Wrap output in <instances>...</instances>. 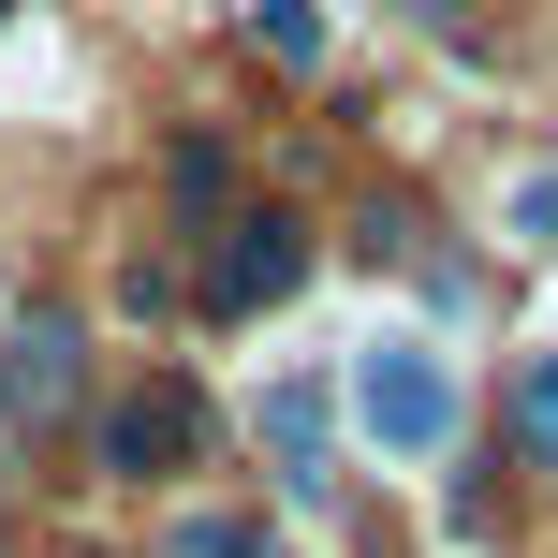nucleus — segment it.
<instances>
[{
    "mask_svg": "<svg viewBox=\"0 0 558 558\" xmlns=\"http://www.w3.org/2000/svg\"><path fill=\"white\" fill-rule=\"evenodd\" d=\"M353 426L383 456H441L456 441V367L426 353V338H367L353 353Z\"/></svg>",
    "mask_w": 558,
    "mask_h": 558,
    "instance_id": "obj_1",
    "label": "nucleus"
},
{
    "mask_svg": "<svg viewBox=\"0 0 558 558\" xmlns=\"http://www.w3.org/2000/svg\"><path fill=\"white\" fill-rule=\"evenodd\" d=\"M192 456H206V397L192 383H177V367H162V383H133V397H118V412H104V471H192Z\"/></svg>",
    "mask_w": 558,
    "mask_h": 558,
    "instance_id": "obj_2",
    "label": "nucleus"
},
{
    "mask_svg": "<svg viewBox=\"0 0 558 558\" xmlns=\"http://www.w3.org/2000/svg\"><path fill=\"white\" fill-rule=\"evenodd\" d=\"M294 279H308V235L265 206V221H235V235H221V265H206V308H221V324H251V308H279Z\"/></svg>",
    "mask_w": 558,
    "mask_h": 558,
    "instance_id": "obj_3",
    "label": "nucleus"
},
{
    "mask_svg": "<svg viewBox=\"0 0 558 558\" xmlns=\"http://www.w3.org/2000/svg\"><path fill=\"white\" fill-rule=\"evenodd\" d=\"M59 412H74V324L29 308V324L0 338V426H59Z\"/></svg>",
    "mask_w": 558,
    "mask_h": 558,
    "instance_id": "obj_4",
    "label": "nucleus"
},
{
    "mask_svg": "<svg viewBox=\"0 0 558 558\" xmlns=\"http://www.w3.org/2000/svg\"><path fill=\"white\" fill-rule=\"evenodd\" d=\"M265 456H279V485H294V500H324V383H265Z\"/></svg>",
    "mask_w": 558,
    "mask_h": 558,
    "instance_id": "obj_5",
    "label": "nucleus"
},
{
    "mask_svg": "<svg viewBox=\"0 0 558 558\" xmlns=\"http://www.w3.org/2000/svg\"><path fill=\"white\" fill-rule=\"evenodd\" d=\"M251 29H265L279 74H308V59H324V15H308V0H251Z\"/></svg>",
    "mask_w": 558,
    "mask_h": 558,
    "instance_id": "obj_6",
    "label": "nucleus"
},
{
    "mask_svg": "<svg viewBox=\"0 0 558 558\" xmlns=\"http://www.w3.org/2000/svg\"><path fill=\"white\" fill-rule=\"evenodd\" d=\"M514 426H530V456L558 471V353H530V367H514Z\"/></svg>",
    "mask_w": 558,
    "mask_h": 558,
    "instance_id": "obj_7",
    "label": "nucleus"
},
{
    "mask_svg": "<svg viewBox=\"0 0 558 558\" xmlns=\"http://www.w3.org/2000/svg\"><path fill=\"white\" fill-rule=\"evenodd\" d=\"M500 221L530 235V251H558V162H544V177H514V206H500Z\"/></svg>",
    "mask_w": 558,
    "mask_h": 558,
    "instance_id": "obj_8",
    "label": "nucleus"
},
{
    "mask_svg": "<svg viewBox=\"0 0 558 558\" xmlns=\"http://www.w3.org/2000/svg\"><path fill=\"white\" fill-rule=\"evenodd\" d=\"M177 558H265V530H251V514H192V530H177Z\"/></svg>",
    "mask_w": 558,
    "mask_h": 558,
    "instance_id": "obj_9",
    "label": "nucleus"
},
{
    "mask_svg": "<svg viewBox=\"0 0 558 558\" xmlns=\"http://www.w3.org/2000/svg\"><path fill=\"white\" fill-rule=\"evenodd\" d=\"M397 15H456V0H397Z\"/></svg>",
    "mask_w": 558,
    "mask_h": 558,
    "instance_id": "obj_10",
    "label": "nucleus"
},
{
    "mask_svg": "<svg viewBox=\"0 0 558 558\" xmlns=\"http://www.w3.org/2000/svg\"><path fill=\"white\" fill-rule=\"evenodd\" d=\"M0 456H15V426H0Z\"/></svg>",
    "mask_w": 558,
    "mask_h": 558,
    "instance_id": "obj_11",
    "label": "nucleus"
}]
</instances>
